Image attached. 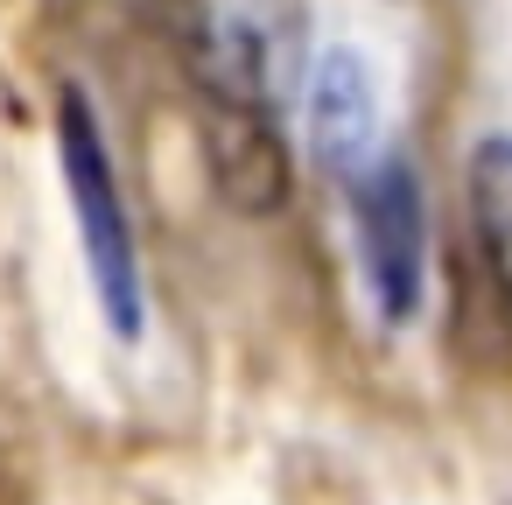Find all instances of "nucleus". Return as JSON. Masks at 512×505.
Segmentation results:
<instances>
[{"instance_id": "3", "label": "nucleus", "mask_w": 512, "mask_h": 505, "mask_svg": "<svg viewBox=\"0 0 512 505\" xmlns=\"http://www.w3.org/2000/svg\"><path fill=\"white\" fill-rule=\"evenodd\" d=\"M351 218H358V260H365L372 309L386 323H414L428 295V211H421L414 169L400 155H379L351 183Z\"/></svg>"}, {"instance_id": "2", "label": "nucleus", "mask_w": 512, "mask_h": 505, "mask_svg": "<svg viewBox=\"0 0 512 505\" xmlns=\"http://www.w3.org/2000/svg\"><path fill=\"white\" fill-rule=\"evenodd\" d=\"M57 155H64L71 204H78V232H85V253H92L99 302H106L113 330L134 344V337H141V260H134V225H127V204H120V183H113L106 134H99V120H92V106H85L78 85H64V99H57Z\"/></svg>"}, {"instance_id": "4", "label": "nucleus", "mask_w": 512, "mask_h": 505, "mask_svg": "<svg viewBox=\"0 0 512 505\" xmlns=\"http://www.w3.org/2000/svg\"><path fill=\"white\" fill-rule=\"evenodd\" d=\"M197 141H204V169L218 183V197L239 218H274L295 190L288 169V141L274 113L253 106H225V99H197Z\"/></svg>"}, {"instance_id": "6", "label": "nucleus", "mask_w": 512, "mask_h": 505, "mask_svg": "<svg viewBox=\"0 0 512 505\" xmlns=\"http://www.w3.org/2000/svg\"><path fill=\"white\" fill-rule=\"evenodd\" d=\"M470 225L498 302L512 309V141H477L470 155Z\"/></svg>"}, {"instance_id": "5", "label": "nucleus", "mask_w": 512, "mask_h": 505, "mask_svg": "<svg viewBox=\"0 0 512 505\" xmlns=\"http://www.w3.org/2000/svg\"><path fill=\"white\" fill-rule=\"evenodd\" d=\"M309 120H316V155H323V169L351 190V183L379 162V155H372V134H379V120H372V78H365V64H358L351 50H330V57L316 64Z\"/></svg>"}, {"instance_id": "1", "label": "nucleus", "mask_w": 512, "mask_h": 505, "mask_svg": "<svg viewBox=\"0 0 512 505\" xmlns=\"http://www.w3.org/2000/svg\"><path fill=\"white\" fill-rule=\"evenodd\" d=\"M183 50L197 99L281 120L302 85V8L295 0H183Z\"/></svg>"}]
</instances>
